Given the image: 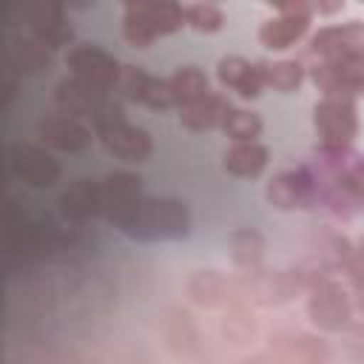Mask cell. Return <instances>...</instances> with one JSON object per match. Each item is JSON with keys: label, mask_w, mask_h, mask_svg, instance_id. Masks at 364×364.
Here are the masks:
<instances>
[{"label": "cell", "mask_w": 364, "mask_h": 364, "mask_svg": "<svg viewBox=\"0 0 364 364\" xmlns=\"http://www.w3.org/2000/svg\"><path fill=\"white\" fill-rule=\"evenodd\" d=\"M142 105L154 108V111H165L173 102V94H171V85H168V77H151L148 88H145V97H142Z\"/></svg>", "instance_id": "obj_29"}, {"label": "cell", "mask_w": 364, "mask_h": 364, "mask_svg": "<svg viewBox=\"0 0 364 364\" xmlns=\"http://www.w3.org/2000/svg\"><path fill=\"white\" fill-rule=\"evenodd\" d=\"M65 65L71 68V77H77L88 85H97L102 91L114 88V82L119 77V68H122L108 51H102L100 46H91V43L74 46L65 54Z\"/></svg>", "instance_id": "obj_11"}, {"label": "cell", "mask_w": 364, "mask_h": 364, "mask_svg": "<svg viewBox=\"0 0 364 364\" xmlns=\"http://www.w3.org/2000/svg\"><path fill=\"white\" fill-rule=\"evenodd\" d=\"M233 105L228 102V97L222 94H208L185 108H179V122L191 131H213V128H222L225 119L230 117Z\"/></svg>", "instance_id": "obj_19"}, {"label": "cell", "mask_w": 364, "mask_h": 364, "mask_svg": "<svg viewBox=\"0 0 364 364\" xmlns=\"http://www.w3.org/2000/svg\"><path fill=\"white\" fill-rule=\"evenodd\" d=\"M37 134L48 148H57L65 154H80L91 145V131L80 119H71L65 114H51L46 119H40Z\"/></svg>", "instance_id": "obj_16"}, {"label": "cell", "mask_w": 364, "mask_h": 364, "mask_svg": "<svg viewBox=\"0 0 364 364\" xmlns=\"http://www.w3.org/2000/svg\"><path fill=\"white\" fill-rule=\"evenodd\" d=\"M262 256H264V239L259 230L253 228H242L230 236V259L236 267L247 270V273H256L259 264H262Z\"/></svg>", "instance_id": "obj_24"}, {"label": "cell", "mask_w": 364, "mask_h": 364, "mask_svg": "<svg viewBox=\"0 0 364 364\" xmlns=\"http://www.w3.org/2000/svg\"><path fill=\"white\" fill-rule=\"evenodd\" d=\"M361 210H364V199H361Z\"/></svg>", "instance_id": "obj_31"}, {"label": "cell", "mask_w": 364, "mask_h": 364, "mask_svg": "<svg viewBox=\"0 0 364 364\" xmlns=\"http://www.w3.org/2000/svg\"><path fill=\"white\" fill-rule=\"evenodd\" d=\"M9 171L14 179H20L28 188H51L63 173L60 162L46 148L31 145V142L9 145Z\"/></svg>", "instance_id": "obj_6"}, {"label": "cell", "mask_w": 364, "mask_h": 364, "mask_svg": "<svg viewBox=\"0 0 364 364\" xmlns=\"http://www.w3.org/2000/svg\"><path fill=\"white\" fill-rule=\"evenodd\" d=\"M358 307H361V310H364V284H361V287H358Z\"/></svg>", "instance_id": "obj_30"}, {"label": "cell", "mask_w": 364, "mask_h": 364, "mask_svg": "<svg viewBox=\"0 0 364 364\" xmlns=\"http://www.w3.org/2000/svg\"><path fill=\"white\" fill-rule=\"evenodd\" d=\"M222 131H225L233 142H256V136L262 134V119H259V114H253V111L233 108L230 117L225 119Z\"/></svg>", "instance_id": "obj_26"}, {"label": "cell", "mask_w": 364, "mask_h": 364, "mask_svg": "<svg viewBox=\"0 0 364 364\" xmlns=\"http://www.w3.org/2000/svg\"><path fill=\"white\" fill-rule=\"evenodd\" d=\"M142 199V179L131 171H114L100 179V202H102V216L114 222L122 216L134 202Z\"/></svg>", "instance_id": "obj_15"}, {"label": "cell", "mask_w": 364, "mask_h": 364, "mask_svg": "<svg viewBox=\"0 0 364 364\" xmlns=\"http://www.w3.org/2000/svg\"><path fill=\"white\" fill-rule=\"evenodd\" d=\"M310 51L321 60H364V23L350 20L341 26L318 28L310 37Z\"/></svg>", "instance_id": "obj_12"}, {"label": "cell", "mask_w": 364, "mask_h": 364, "mask_svg": "<svg viewBox=\"0 0 364 364\" xmlns=\"http://www.w3.org/2000/svg\"><path fill=\"white\" fill-rule=\"evenodd\" d=\"M230 282L216 270H196L188 279V296L202 307H222L230 301Z\"/></svg>", "instance_id": "obj_22"}, {"label": "cell", "mask_w": 364, "mask_h": 364, "mask_svg": "<svg viewBox=\"0 0 364 364\" xmlns=\"http://www.w3.org/2000/svg\"><path fill=\"white\" fill-rule=\"evenodd\" d=\"M262 65V77L264 85H270L279 94H290L301 85L304 80V68L296 60H276V63H259Z\"/></svg>", "instance_id": "obj_25"}, {"label": "cell", "mask_w": 364, "mask_h": 364, "mask_svg": "<svg viewBox=\"0 0 364 364\" xmlns=\"http://www.w3.org/2000/svg\"><path fill=\"white\" fill-rule=\"evenodd\" d=\"M168 85H171L173 102H176L179 108H185V105H191V102H196V100H202V97L210 94V91H208V77H205V71L196 68V65H182V68H176V71L168 77Z\"/></svg>", "instance_id": "obj_23"}, {"label": "cell", "mask_w": 364, "mask_h": 364, "mask_svg": "<svg viewBox=\"0 0 364 364\" xmlns=\"http://www.w3.org/2000/svg\"><path fill=\"white\" fill-rule=\"evenodd\" d=\"M310 17H313V6H307V3H284V6H279V14L259 26L262 46H267L273 51L290 48L296 40H301L307 34Z\"/></svg>", "instance_id": "obj_10"}, {"label": "cell", "mask_w": 364, "mask_h": 364, "mask_svg": "<svg viewBox=\"0 0 364 364\" xmlns=\"http://www.w3.org/2000/svg\"><path fill=\"white\" fill-rule=\"evenodd\" d=\"M185 23L196 31L213 34L225 26V11L216 3H191V6H185Z\"/></svg>", "instance_id": "obj_27"}, {"label": "cell", "mask_w": 364, "mask_h": 364, "mask_svg": "<svg viewBox=\"0 0 364 364\" xmlns=\"http://www.w3.org/2000/svg\"><path fill=\"white\" fill-rule=\"evenodd\" d=\"M216 80L222 82V88L236 91L245 100H256L264 88V77H262V65L247 63L245 57H222L216 65Z\"/></svg>", "instance_id": "obj_17"}, {"label": "cell", "mask_w": 364, "mask_h": 364, "mask_svg": "<svg viewBox=\"0 0 364 364\" xmlns=\"http://www.w3.org/2000/svg\"><path fill=\"white\" fill-rule=\"evenodd\" d=\"M313 125L321 136V148H350L358 134V111L353 100L324 97L313 108Z\"/></svg>", "instance_id": "obj_4"}, {"label": "cell", "mask_w": 364, "mask_h": 364, "mask_svg": "<svg viewBox=\"0 0 364 364\" xmlns=\"http://www.w3.org/2000/svg\"><path fill=\"white\" fill-rule=\"evenodd\" d=\"M60 210L68 222H88L94 216H102L100 202V179H77L60 193Z\"/></svg>", "instance_id": "obj_18"}, {"label": "cell", "mask_w": 364, "mask_h": 364, "mask_svg": "<svg viewBox=\"0 0 364 364\" xmlns=\"http://www.w3.org/2000/svg\"><path fill=\"white\" fill-rule=\"evenodd\" d=\"M119 233L136 242H173L185 239L191 230V210L182 199L171 196H142L122 216L111 222Z\"/></svg>", "instance_id": "obj_1"}, {"label": "cell", "mask_w": 364, "mask_h": 364, "mask_svg": "<svg viewBox=\"0 0 364 364\" xmlns=\"http://www.w3.org/2000/svg\"><path fill=\"white\" fill-rule=\"evenodd\" d=\"M310 80L324 97L353 100L364 94V60H318L310 68Z\"/></svg>", "instance_id": "obj_7"}, {"label": "cell", "mask_w": 364, "mask_h": 364, "mask_svg": "<svg viewBox=\"0 0 364 364\" xmlns=\"http://www.w3.org/2000/svg\"><path fill=\"white\" fill-rule=\"evenodd\" d=\"M23 20L31 31V37H37L46 48H63L71 40V23L65 20L63 6L57 3H34L23 9Z\"/></svg>", "instance_id": "obj_14"}, {"label": "cell", "mask_w": 364, "mask_h": 364, "mask_svg": "<svg viewBox=\"0 0 364 364\" xmlns=\"http://www.w3.org/2000/svg\"><path fill=\"white\" fill-rule=\"evenodd\" d=\"M151 82V74H145L139 65H122L119 68V77L114 82V91L131 102H142L145 97V88Z\"/></svg>", "instance_id": "obj_28"}, {"label": "cell", "mask_w": 364, "mask_h": 364, "mask_svg": "<svg viewBox=\"0 0 364 364\" xmlns=\"http://www.w3.org/2000/svg\"><path fill=\"white\" fill-rule=\"evenodd\" d=\"M97 128V139L102 142V148L125 162H145L154 151L151 134L145 128H136L125 119V111L117 100H111L105 105V111L100 114V119L94 122Z\"/></svg>", "instance_id": "obj_3"}, {"label": "cell", "mask_w": 364, "mask_h": 364, "mask_svg": "<svg viewBox=\"0 0 364 364\" xmlns=\"http://www.w3.org/2000/svg\"><path fill=\"white\" fill-rule=\"evenodd\" d=\"M111 100L114 97L108 91H102L97 85H88V82H82L77 77L60 80L57 88H54V105L60 108V114H65L71 119H91V122H97Z\"/></svg>", "instance_id": "obj_9"}, {"label": "cell", "mask_w": 364, "mask_h": 364, "mask_svg": "<svg viewBox=\"0 0 364 364\" xmlns=\"http://www.w3.org/2000/svg\"><path fill=\"white\" fill-rule=\"evenodd\" d=\"M182 26H185V9L171 0L128 3L122 14V37L134 48H148L156 37L173 34Z\"/></svg>", "instance_id": "obj_2"}, {"label": "cell", "mask_w": 364, "mask_h": 364, "mask_svg": "<svg viewBox=\"0 0 364 364\" xmlns=\"http://www.w3.org/2000/svg\"><path fill=\"white\" fill-rule=\"evenodd\" d=\"M267 148L259 145V142H233L225 156H222V165L228 173L233 176H242V179H253L259 176L264 168H267Z\"/></svg>", "instance_id": "obj_21"}, {"label": "cell", "mask_w": 364, "mask_h": 364, "mask_svg": "<svg viewBox=\"0 0 364 364\" xmlns=\"http://www.w3.org/2000/svg\"><path fill=\"white\" fill-rule=\"evenodd\" d=\"M264 196L273 208L279 210H293V208H304L310 202H316L318 196V179L307 171V168H290V171H282L276 173L267 188H264Z\"/></svg>", "instance_id": "obj_13"}, {"label": "cell", "mask_w": 364, "mask_h": 364, "mask_svg": "<svg viewBox=\"0 0 364 364\" xmlns=\"http://www.w3.org/2000/svg\"><path fill=\"white\" fill-rule=\"evenodd\" d=\"M6 57L9 68L17 74H40L51 65V48H46L37 37H11Z\"/></svg>", "instance_id": "obj_20"}, {"label": "cell", "mask_w": 364, "mask_h": 364, "mask_svg": "<svg viewBox=\"0 0 364 364\" xmlns=\"http://www.w3.org/2000/svg\"><path fill=\"white\" fill-rule=\"evenodd\" d=\"M6 239H9V250L11 253H48L65 245V236L60 230H54L51 225H43L26 213H17L14 208H9V228H6Z\"/></svg>", "instance_id": "obj_8"}, {"label": "cell", "mask_w": 364, "mask_h": 364, "mask_svg": "<svg viewBox=\"0 0 364 364\" xmlns=\"http://www.w3.org/2000/svg\"><path fill=\"white\" fill-rule=\"evenodd\" d=\"M307 316L310 321L324 330V333H341L350 324L353 307L350 299L344 293V287L333 279H321L310 287V299H307Z\"/></svg>", "instance_id": "obj_5"}]
</instances>
